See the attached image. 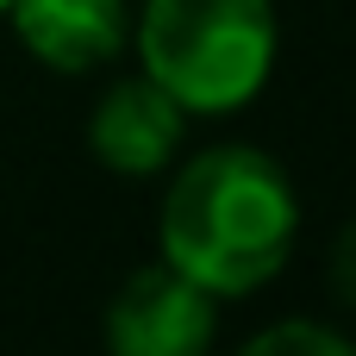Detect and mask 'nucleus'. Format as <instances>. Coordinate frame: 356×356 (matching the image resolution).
Here are the masks:
<instances>
[{"instance_id": "1", "label": "nucleus", "mask_w": 356, "mask_h": 356, "mask_svg": "<svg viewBox=\"0 0 356 356\" xmlns=\"http://www.w3.org/2000/svg\"><path fill=\"white\" fill-rule=\"evenodd\" d=\"M294 232H300L294 181L257 144H219L181 163L156 219L163 263L200 282L213 300H238L275 282L294 250Z\"/></svg>"}, {"instance_id": "2", "label": "nucleus", "mask_w": 356, "mask_h": 356, "mask_svg": "<svg viewBox=\"0 0 356 356\" xmlns=\"http://www.w3.org/2000/svg\"><path fill=\"white\" fill-rule=\"evenodd\" d=\"M138 56H144V75L181 113H238L269 81L275 6L269 0H144Z\"/></svg>"}, {"instance_id": "3", "label": "nucleus", "mask_w": 356, "mask_h": 356, "mask_svg": "<svg viewBox=\"0 0 356 356\" xmlns=\"http://www.w3.org/2000/svg\"><path fill=\"white\" fill-rule=\"evenodd\" d=\"M213 325H219L213 294L181 269L150 263L106 300L100 338H106V356H207Z\"/></svg>"}, {"instance_id": "4", "label": "nucleus", "mask_w": 356, "mask_h": 356, "mask_svg": "<svg viewBox=\"0 0 356 356\" xmlns=\"http://www.w3.org/2000/svg\"><path fill=\"white\" fill-rule=\"evenodd\" d=\"M6 19L19 44L56 75H88L131 38L125 0H6Z\"/></svg>"}, {"instance_id": "5", "label": "nucleus", "mask_w": 356, "mask_h": 356, "mask_svg": "<svg viewBox=\"0 0 356 356\" xmlns=\"http://www.w3.org/2000/svg\"><path fill=\"white\" fill-rule=\"evenodd\" d=\"M88 144H94V156L113 175H156L175 156V144H181V106L150 75L119 81V88L100 94L94 125H88Z\"/></svg>"}, {"instance_id": "6", "label": "nucleus", "mask_w": 356, "mask_h": 356, "mask_svg": "<svg viewBox=\"0 0 356 356\" xmlns=\"http://www.w3.org/2000/svg\"><path fill=\"white\" fill-rule=\"evenodd\" d=\"M238 356H356V344L319 319H282V325L257 332Z\"/></svg>"}, {"instance_id": "7", "label": "nucleus", "mask_w": 356, "mask_h": 356, "mask_svg": "<svg viewBox=\"0 0 356 356\" xmlns=\"http://www.w3.org/2000/svg\"><path fill=\"white\" fill-rule=\"evenodd\" d=\"M0 13H6V0H0Z\"/></svg>"}]
</instances>
